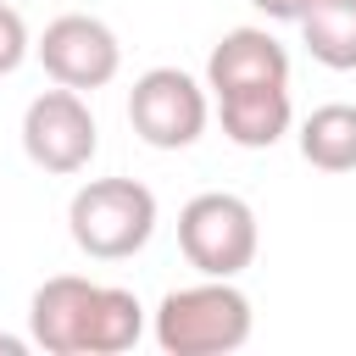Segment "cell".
I'll use <instances>...</instances> for the list:
<instances>
[{
  "label": "cell",
  "instance_id": "2",
  "mask_svg": "<svg viewBox=\"0 0 356 356\" xmlns=\"http://www.w3.org/2000/svg\"><path fill=\"white\" fill-rule=\"evenodd\" d=\"M67 234L95 261H122L156 234V195L139 178H89L67 206Z\"/></svg>",
  "mask_w": 356,
  "mask_h": 356
},
{
  "label": "cell",
  "instance_id": "6",
  "mask_svg": "<svg viewBox=\"0 0 356 356\" xmlns=\"http://www.w3.org/2000/svg\"><path fill=\"white\" fill-rule=\"evenodd\" d=\"M33 50H39L44 72H50L56 83H67V89H106V83L117 78V67H122L117 33H111L100 17H89V11L56 17Z\"/></svg>",
  "mask_w": 356,
  "mask_h": 356
},
{
  "label": "cell",
  "instance_id": "14",
  "mask_svg": "<svg viewBox=\"0 0 356 356\" xmlns=\"http://www.w3.org/2000/svg\"><path fill=\"white\" fill-rule=\"evenodd\" d=\"M256 11H267L273 22H300V11L312 6V0H250Z\"/></svg>",
  "mask_w": 356,
  "mask_h": 356
},
{
  "label": "cell",
  "instance_id": "10",
  "mask_svg": "<svg viewBox=\"0 0 356 356\" xmlns=\"http://www.w3.org/2000/svg\"><path fill=\"white\" fill-rule=\"evenodd\" d=\"M145 334V306L134 289H117V284H95V300H89V323H83V356H117V350H134Z\"/></svg>",
  "mask_w": 356,
  "mask_h": 356
},
{
  "label": "cell",
  "instance_id": "12",
  "mask_svg": "<svg viewBox=\"0 0 356 356\" xmlns=\"http://www.w3.org/2000/svg\"><path fill=\"white\" fill-rule=\"evenodd\" d=\"M300 156L323 172H356V106L328 100L300 122Z\"/></svg>",
  "mask_w": 356,
  "mask_h": 356
},
{
  "label": "cell",
  "instance_id": "1",
  "mask_svg": "<svg viewBox=\"0 0 356 356\" xmlns=\"http://www.w3.org/2000/svg\"><path fill=\"white\" fill-rule=\"evenodd\" d=\"M245 339H250V300L245 289H234V278L172 289L156 306V345L167 356H228Z\"/></svg>",
  "mask_w": 356,
  "mask_h": 356
},
{
  "label": "cell",
  "instance_id": "3",
  "mask_svg": "<svg viewBox=\"0 0 356 356\" xmlns=\"http://www.w3.org/2000/svg\"><path fill=\"white\" fill-rule=\"evenodd\" d=\"M178 250L206 278H239L256 261V211L239 195L206 189L178 211Z\"/></svg>",
  "mask_w": 356,
  "mask_h": 356
},
{
  "label": "cell",
  "instance_id": "4",
  "mask_svg": "<svg viewBox=\"0 0 356 356\" xmlns=\"http://www.w3.org/2000/svg\"><path fill=\"white\" fill-rule=\"evenodd\" d=\"M128 122L150 150H184L206 134V89L178 67H150L134 78Z\"/></svg>",
  "mask_w": 356,
  "mask_h": 356
},
{
  "label": "cell",
  "instance_id": "15",
  "mask_svg": "<svg viewBox=\"0 0 356 356\" xmlns=\"http://www.w3.org/2000/svg\"><path fill=\"white\" fill-rule=\"evenodd\" d=\"M28 350V339H17V334H0V356H22Z\"/></svg>",
  "mask_w": 356,
  "mask_h": 356
},
{
  "label": "cell",
  "instance_id": "7",
  "mask_svg": "<svg viewBox=\"0 0 356 356\" xmlns=\"http://www.w3.org/2000/svg\"><path fill=\"white\" fill-rule=\"evenodd\" d=\"M256 83H289V50L267 28H228L206 56V89L234 95Z\"/></svg>",
  "mask_w": 356,
  "mask_h": 356
},
{
  "label": "cell",
  "instance_id": "11",
  "mask_svg": "<svg viewBox=\"0 0 356 356\" xmlns=\"http://www.w3.org/2000/svg\"><path fill=\"white\" fill-rule=\"evenodd\" d=\"M300 39L312 61L334 72H356V0H312L300 11Z\"/></svg>",
  "mask_w": 356,
  "mask_h": 356
},
{
  "label": "cell",
  "instance_id": "5",
  "mask_svg": "<svg viewBox=\"0 0 356 356\" xmlns=\"http://www.w3.org/2000/svg\"><path fill=\"white\" fill-rule=\"evenodd\" d=\"M95 145H100V128H95V117L83 106V89L56 83V89L28 100V111H22V150H28L33 167H44V172H83Z\"/></svg>",
  "mask_w": 356,
  "mask_h": 356
},
{
  "label": "cell",
  "instance_id": "8",
  "mask_svg": "<svg viewBox=\"0 0 356 356\" xmlns=\"http://www.w3.org/2000/svg\"><path fill=\"white\" fill-rule=\"evenodd\" d=\"M89 300H95V284L78 278V273H56L33 289V306H28V334L39 350L50 356H83V323H89Z\"/></svg>",
  "mask_w": 356,
  "mask_h": 356
},
{
  "label": "cell",
  "instance_id": "13",
  "mask_svg": "<svg viewBox=\"0 0 356 356\" xmlns=\"http://www.w3.org/2000/svg\"><path fill=\"white\" fill-rule=\"evenodd\" d=\"M28 50H33V39H28L22 11H17V6H0V78H11V72L28 61Z\"/></svg>",
  "mask_w": 356,
  "mask_h": 356
},
{
  "label": "cell",
  "instance_id": "9",
  "mask_svg": "<svg viewBox=\"0 0 356 356\" xmlns=\"http://www.w3.org/2000/svg\"><path fill=\"white\" fill-rule=\"evenodd\" d=\"M217 117H222V134L239 145V150H267L289 134V89L284 83H256V89H234V95H217Z\"/></svg>",
  "mask_w": 356,
  "mask_h": 356
}]
</instances>
